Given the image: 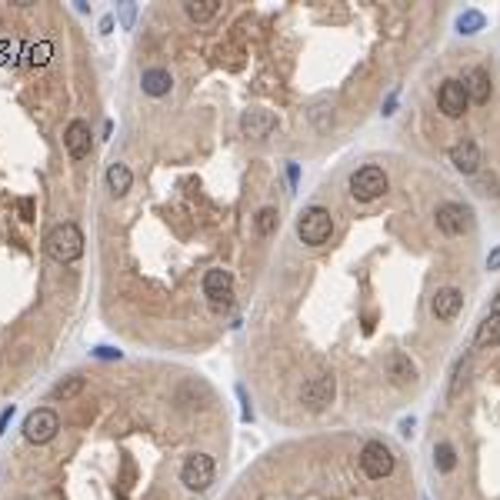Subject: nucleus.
<instances>
[{
    "label": "nucleus",
    "instance_id": "nucleus-1",
    "mask_svg": "<svg viewBox=\"0 0 500 500\" xmlns=\"http://www.w3.org/2000/svg\"><path fill=\"white\" fill-rule=\"evenodd\" d=\"M44 250H47L50 260H57V264H74L84 257V234H80V227L74 221H60V224H53L47 230V237H44Z\"/></svg>",
    "mask_w": 500,
    "mask_h": 500
},
{
    "label": "nucleus",
    "instance_id": "nucleus-2",
    "mask_svg": "<svg viewBox=\"0 0 500 500\" xmlns=\"http://www.w3.org/2000/svg\"><path fill=\"white\" fill-rule=\"evenodd\" d=\"M330 234H334V217H330V210H327V207H307V210H300L297 237L303 240V244L321 247V244L330 240Z\"/></svg>",
    "mask_w": 500,
    "mask_h": 500
},
{
    "label": "nucleus",
    "instance_id": "nucleus-3",
    "mask_svg": "<svg viewBox=\"0 0 500 500\" xmlns=\"http://www.w3.org/2000/svg\"><path fill=\"white\" fill-rule=\"evenodd\" d=\"M334 394H337V380L330 371H317V374H310L303 380V387H300V403L307 407V410H324L327 403H334Z\"/></svg>",
    "mask_w": 500,
    "mask_h": 500
},
{
    "label": "nucleus",
    "instance_id": "nucleus-4",
    "mask_svg": "<svg viewBox=\"0 0 500 500\" xmlns=\"http://www.w3.org/2000/svg\"><path fill=\"white\" fill-rule=\"evenodd\" d=\"M350 194H353V200H360V203H371V200L384 197L387 194V187H390V180H387V174L380 171V167H360V171H353L350 174Z\"/></svg>",
    "mask_w": 500,
    "mask_h": 500
},
{
    "label": "nucleus",
    "instance_id": "nucleus-5",
    "mask_svg": "<svg viewBox=\"0 0 500 500\" xmlns=\"http://www.w3.org/2000/svg\"><path fill=\"white\" fill-rule=\"evenodd\" d=\"M214 457L210 453H190L184 464H180V484L187 487V490H194V494H203L210 484H214Z\"/></svg>",
    "mask_w": 500,
    "mask_h": 500
},
{
    "label": "nucleus",
    "instance_id": "nucleus-6",
    "mask_svg": "<svg viewBox=\"0 0 500 500\" xmlns=\"http://www.w3.org/2000/svg\"><path fill=\"white\" fill-rule=\"evenodd\" d=\"M360 471L371 477V480H384V477L394 474V453L384 440H367L360 450Z\"/></svg>",
    "mask_w": 500,
    "mask_h": 500
},
{
    "label": "nucleus",
    "instance_id": "nucleus-7",
    "mask_svg": "<svg viewBox=\"0 0 500 500\" xmlns=\"http://www.w3.org/2000/svg\"><path fill=\"white\" fill-rule=\"evenodd\" d=\"M57 430H60V417L50 407H37L24 417V437L30 444H50L57 437Z\"/></svg>",
    "mask_w": 500,
    "mask_h": 500
},
{
    "label": "nucleus",
    "instance_id": "nucleus-8",
    "mask_svg": "<svg viewBox=\"0 0 500 500\" xmlns=\"http://www.w3.org/2000/svg\"><path fill=\"white\" fill-rule=\"evenodd\" d=\"M434 221L447 237H460V234H467L474 227V210L464 207V203H440L434 210Z\"/></svg>",
    "mask_w": 500,
    "mask_h": 500
},
{
    "label": "nucleus",
    "instance_id": "nucleus-9",
    "mask_svg": "<svg viewBox=\"0 0 500 500\" xmlns=\"http://www.w3.org/2000/svg\"><path fill=\"white\" fill-rule=\"evenodd\" d=\"M467 87L460 84V80H444L440 87H437V107L444 110V117H460L464 110H467Z\"/></svg>",
    "mask_w": 500,
    "mask_h": 500
},
{
    "label": "nucleus",
    "instance_id": "nucleus-10",
    "mask_svg": "<svg viewBox=\"0 0 500 500\" xmlns=\"http://www.w3.org/2000/svg\"><path fill=\"white\" fill-rule=\"evenodd\" d=\"M277 130V117L271 110H264V107H250L240 114V134L244 137H253V140H264V137H271Z\"/></svg>",
    "mask_w": 500,
    "mask_h": 500
},
{
    "label": "nucleus",
    "instance_id": "nucleus-11",
    "mask_svg": "<svg viewBox=\"0 0 500 500\" xmlns=\"http://www.w3.org/2000/svg\"><path fill=\"white\" fill-rule=\"evenodd\" d=\"M64 147H67V153H71L74 160H84V157L90 153V127H87V121L74 117V121L67 124V130H64Z\"/></svg>",
    "mask_w": 500,
    "mask_h": 500
},
{
    "label": "nucleus",
    "instance_id": "nucleus-12",
    "mask_svg": "<svg viewBox=\"0 0 500 500\" xmlns=\"http://www.w3.org/2000/svg\"><path fill=\"white\" fill-rule=\"evenodd\" d=\"M450 164H453L460 174L474 177L477 171H480V164H484L480 147H477L474 140H460V144H453V147H450Z\"/></svg>",
    "mask_w": 500,
    "mask_h": 500
},
{
    "label": "nucleus",
    "instance_id": "nucleus-13",
    "mask_svg": "<svg viewBox=\"0 0 500 500\" xmlns=\"http://www.w3.org/2000/svg\"><path fill=\"white\" fill-rule=\"evenodd\" d=\"M460 307H464V294L457 287H440L430 300V310H434L437 321H453L460 314Z\"/></svg>",
    "mask_w": 500,
    "mask_h": 500
},
{
    "label": "nucleus",
    "instance_id": "nucleus-14",
    "mask_svg": "<svg viewBox=\"0 0 500 500\" xmlns=\"http://www.w3.org/2000/svg\"><path fill=\"white\" fill-rule=\"evenodd\" d=\"M384 371H387V377H390L397 387H407V384H414V380H417V367H414V360H410L407 353H400V350L387 353Z\"/></svg>",
    "mask_w": 500,
    "mask_h": 500
},
{
    "label": "nucleus",
    "instance_id": "nucleus-15",
    "mask_svg": "<svg viewBox=\"0 0 500 500\" xmlns=\"http://www.w3.org/2000/svg\"><path fill=\"white\" fill-rule=\"evenodd\" d=\"M140 87H144L147 97H167L171 87H174V77H171L167 67H147L140 74Z\"/></svg>",
    "mask_w": 500,
    "mask_h": 500
},
{
    "label": "nucleus",
    "instance_id": "nucleus-16",
    "mask_svg": "<svg viewBox=\"0 0 500 500\" xmlns=\"http://www.w3.org/2000/svg\"><path fill=\"white\" fill-rule=\"evenodd\" d=\"M230 287H234V277H230V271H224V267H214V271L203 274V294L210 300L230 297Z\"/></svg>",
    "mask_w": 500,
    "mask_h": 500
},
{
    "label": "nucleus",
    "instance_id": "nucleus-17",
    "mask_svg": "<svg viewBox=\"0 0 500 500\" xmlns=\"http://www.w3.org/2000/svg\"><path fill=\"white\" fill-rule=\"evenodd\" d=\"M130 184H134V174H130V167L121 164V160H114L110 167H107V190L114 194V197H124L127 190H130Z\"/></svg>",
    "mask_w": 500,
    "mask_h": 500
},
{
    "label": "nucleus",
    "instance_id": "nucleus-18",
    "mask_svg": "<svg viewBox=\"0 0 500 500\" xmlns=\"http://www.w3.org/2000/svg\"><path fill=\"white\" fill-rule=\"evenodd\" d=\"M474 344L477 347H497L500 344V314L497 310H490L480 321V327H477V334H474Z\"/></svg>",
    "mask_w": 500,
    "mask_h": 500
},
{
    "label": "nucleus",
    "instance_id": "nucleus-19",
    "mask_svg": "<svg viewBox=\"0 0 500 500\" xmlns=\"http://www.w3.org/2000/svg\"><path fill=\"white\" fill-rule=\"evenodd\" d=\"M467 97L474 100V103H487L490 100V74L484 71V67H474L471 74H467Z\"/></svg>",
    "mask_w": 500,
    "mask_h": 500
},
{
    "label": "nucleus",
    "instance_id": "nucleus-20",
    "mask_svg": "<svg viewBox=\"0 0 500 500\" xmlns=\"http://www.w3.org/2000/svg\"><path fill=\"white\" fill-rule=\"evenodd\" d=\"M217 10H221V0H190V3H184V14H187L194 24L210 21Z\"/></svg>",
    "mask_w": 500,
    "mask_h": 500
},
{
    "label": "nucleus",
    "instance_id": "nucleus-21",
    "mask_svg": "<svg viewBox=\"0 0 500 500\" xmlns=\"http://www.w3.org/2000/svg\"><path fill=\"white\" fill-rule=\"evenodd\" d=\"M80 390H84V377L71 374V377H64L60 384H53L50 397H53V400H74L77 394H80Z\"/></svg>",
    "mask_w": 500,
    "mask_h": 500
},
{
    "label": "nucleus",
    "instance_id": "nucleus-22",
    "mask_svg": "<svg viewBox=\"0 0 500 500\" xmlns=\"http://www.w3.org/2000/svg\"><path fill=\"white\" fill-rule=\"evenodd\" d=\"M484 24H487V17H484L480 10H464V14L457 17V30H460V34H467V37H471V34H480Z\"/></svg>",
    "mask_w": 500,
    "mask_h": 500
},
{
    "label": "nucleus",
    "instance_id": "nucleus-23",
    "mask_svg": "<svg viewBox=\"0 0 500 500\" xmlns=\"http://www.w3.org/2000/svg\"><path fill=\"white\" fill-rule=\"evenodd\" d=\"M434 464H437V471H440V474H450V471H453V464H457V453H453V447H450V444H437V447H434Z\"/></svg>",
    "mask_w": 500,
    "mask_h": 500
},
{
    "label": "nucleus",
    "instance_id": "nucleus-24",
    "mask_svg": "<svg viewBox=\"0 0 500 500\" xmlns=\"http://www.w3.org/2000/svg\"><path fill=\"white\" fill-rule=\"evenodd\" d=\"M253 227H257V234H260V237H271V234L277 230V210H274V207H264V210L253 217Z\"/></svg>",
    "mask_w": 500,
    "mask_h": 500
},
{
    "label": "nucleus",
    "instance_id": "nucleus-25",
    "mask_svg": "<svg viewBox=\"0 0 500 500\" xmlns=\"http://www.w3.org/2000/svg\"><path fill=\"white\" fill-rule=\"evenodd\" d=\"M467 367H471V357L464 353V357L457 360V367H453V380H450V397H457V394H460V387H464V377H467Z\"/></svg>",
    "mask_w": 500,
    "mask_h": 500
},
{
    "label": "nucleus",
    "instance_id": "nucleus-26",
    "mask_svg": "<svg viewBox=\"0 0 500 500\" xmlns=\"http://www.w3.org/2000/svg\"><path fill=\"white\" fill-rule=\"evenodd\" d=\"M310 121L317 124V130H327V127L334 124V110H327V103H317V107L310 110Z\"/></svg>",
    "mask_w": 500,
    "mask_h": 500
},
{
    "label": "nucleus",
    "instance_id": "nucleus-27",
    "mask_svg": "<svg viewBox=\"0 0 500 500\" xmlns=\"http://www.w3.org/2000/svg\"><path fill=\"white\" fill-rule=\"evenodd\" d=\"M50 50H53V47H50L47 40H44V44H37V47L30 50V64H34V67H44V64L50 60Z\"/></svg>",
    "mask_w": 500,
    "mask_h": 500
},
{
    "label": "nucleus",
    "instance_id": "nucleus-28",
    "mask_svg": "<svg viewBox=\"0 0 500 500\" xmlns=\"http://www.w3.org/2000/svg\"><path fill=\"white\" fill-rule=\"evenodd\" d=\"M90 353H94L97 360H121V357H124V353H121L117 347H107V344H100V347H94Z\"/></svg>",
    "mask_w": 500,
    "mask_h": 500
},
{
    "label": "nucleus",
    "instance_id": "nucleus-29",
    "mask_svg": "<svg viewBox=\"0 0 500 500\" xmlns=\"http://www.w3.org/2000/svg\"><path fill=\"white\" fill-rule=\"evenodd\" d=\"M134 17H137V3H121V24L130 30L134 27Z\"/></svg>",
    "mask_w": 500,
    "mask_h": 500
},
{
    "label": "nucleus",
    "instance_id": "nucleus-30",
    "mask_svg": "<svg viewBox=\"0 0 500 500\" xmlns=\"http://www.w3.org/2000/svg\"><path fill=\"white\" fill-rule=\"evenodd\" d=\"M237 397H240V403H244V410H240V417L244 421H253V407H250V400H247V390L237 384Z\"/></svg>",
    "mask_w": 500,
    "mask_h": 500
},
{
    "label": "nucleus",
    "instance_id": "nucleus-31",
    "mask_svg": "<svg viewBox=\"0 0 500 500\" xmlns=\"http://www.w3.org/2000/svg\"><path fill=\"white\" fill-rule=\"evenodd\" d=\"M21 217H24L27 224L34 221V200H30V197H24V200H21Z\"/></svg>",
    "mask_w": 500,
    "mask_h": 500
},
{
    "label": "nucleus",
    "instance_id": "nucleus-32",
    "mask_svg": "<svg viewBox=\"0 0 500 500\" xmlns=\"http://www.w3.org/2000/svg\"><path fill=\"white\" fill-rule=\"evenodd\" d=\"M14 410H17L14 403H10V407H3V414H0V434H3V430H7V424L14 421Z\"/></svg>",
    "mask_w": 500,
    "mask_h": 500
},
{
    "label": "nucleus",
    "instance_id": "nucleus-33",
    "mask_svg": "<svg viewBox=\"0 0 500 500\" xmlns=\"http://www.w3.org/2000/svg\"><path fill=\"white\" fill-rule=\"evenodd\" d=\"M487 271H500V247L490 250V257H487Z\"/></svg>",
    "mask_w": 500,
    "mask_h": 500
},
{
    "label": "nucleus",
    "instance_id": "nucleus-34",
    "mask_svg": "<svg viewBox=\"0 0 500 500\" xmlns=\"http://www.w3.org/2000/svg\"><path fill=\"white\" fill-rule=\"evenodd\" d=\"M100 30L110 34V30H114V17H103V21H100Z\"/></svg>",
    "mask_w": 500,
    "mask_h": 500
},
{
    "label": "nucleus",
    "instance_id": "nucleus-35",
    "mask_svg": "<svg viewBox=\"0 0 500 500\" xmlns=\"http://www.w3.org/2000/svg\"><path fill=\"white\" fill-rule=\"evenodd\" d=\"M414 430V417H407V421H400V434H410Z\"/></svg>",
    "mask_w": 500,
    "mask_h": 500
},
{
    "label": "nucleus",
    "instance_id": "nucleus-36",
    "mask_svg": "<svg viewBox=\"0 0 500 500\" xmlns=\"http://www.w3.org/2000/svg\"><path fill=\"white\" fill-rule=\"evenodd\" d=\"M494 310H497V314H500V294H497V300H494Z\"/></svg>",
    "mask_w": 500,
    "mask_h": 500
},
{
    "label": "nucleus",
    "instance_id": "nucleus-37",
    "mask_svg": "<svg viewBox=\"0 0 500 500\" xmlns=\"http://www.w3.org/2000/svg\"><path fill=\"white\" fill-rule=\"evenodd\" d=\"M21 500H27V497H21Z\"/></svg>",
    "mask_w": 500,
    "mask_h": 500
}]
</instances>
